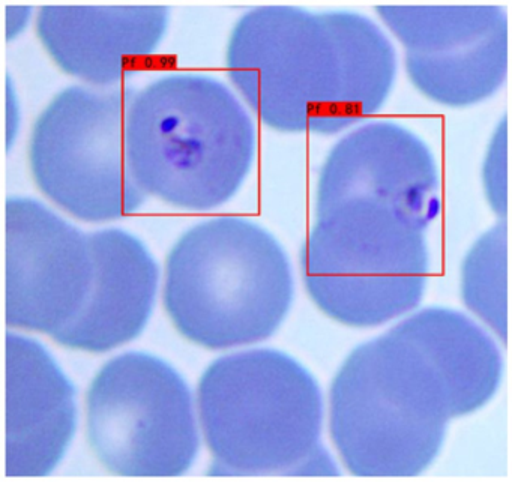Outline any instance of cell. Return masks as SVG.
<instances>
[{"mask_svg":"<svg viewBox=\"0 0 512 482\" xmlns=\"http://www.w3.org/2000/svg\"><path fill=\"white\" fill-rule=\"evenodd\" d=\"M484 406L451 310L425 308L347 356L329 391V430L353 475L416 476L440 454L449 421Z\"/></svg>","mask_w":512,"mask_h":482,"instance_id":"obj_1","label":"cell"},{"mask_svg":"<svg viewBox=\"0 0 512 482\" xmlns=\"http://www.w3.org/2000/svg\"><path fill=\"white\" fill-rule=\"evenodd\" d=\"M226 67L272 130L335 134L382 109L397 58L388 35L362 14L266 5L236 23Z\"/></svg>","mask_w":512,"mask_h":482,"instance_id":"obj_2","label":"cell"},{"mask_svg":"<svg viewBox=\"0 0 512 482\" xmlns=\"http://www.w3.org/2000/svg\"><path fill=\"white\" fill-rule=\"evenodd\" d=\"M256 149L250 113L215 77L170 73L134 91L128 163L148 197L184 211H212L241 190Z\"/></svg>","mask_w":512,"mask_h":482,"instance_id":"obj_3","label":"cell"},{"mask_svg":"<svg viewBox=\"0 0 512 482\" xmlns=\"http://www.w3.org/2000/svg\"><path fill=\"white\" fill-rule=\"evenodd\" d=\"M293 295L286 251L248 218L202 221L178 239L167 257V314L187 340L205 349L268 340L286 320Z\"/></svg>","mask_w":512,"mask_h":482,"instance_id":"obj_4","label":"cell"},{"mask_svg":"<svg viewBox=\"0 0 512 482\" xmlns=\"http://www.w3.org/2000/svg\"><path fill=\"white\" fill-rule=\"evenodd\" d=\"M199 419L220 469L229 473H334L322 448L323 397L313 374L274 349L212 362L197 389Z\"/></svg>","mask_w":512,"mask_h":482,"instance_id":"obj_5","label":"cell"},{"mask_svg":"<svg viewBox=\"0 0 512 482\" xmlns=\"http://www.w3.org/2000/svg\"><path fill=\"white\" fill-rule=\"evenodd\" d=\"M427 227L379 200H344L317 212L301 251L308 295L350 328H376L409 314L427 289Z\"/></svg>","mask_w":512,"mask_h":482,"instance_id":"obj_6","label":"cell"},{"mask_svg":"<svg viewBox=\"0 0 512 482\" xmlns=\"http://www.w3.org/2000/svg\"><path fill=\"white\" fill-rule=\"evenodd\" d=\"M133 89L70 86L38 116L29 160L35 184L55 205L88 223L121 220L142 208L127 154Z\"/></svg>","mask_w":512,"mask_h":482,"instance_id":"obj_7","label":"cell"},{"mask_svg":"<svg viewBox=\"0 0 512 482\" xmlns=\"http://www.w3.org/2000/svg\"><path fill=\"white\" fill-rule=\"evenodd\" d=\"M86 422L92 451L116 475L179 476L199 454L190 388L151 353H122L98 371L86 397Z\"/></svg>","mask_w":512,"mask_h":482,"instance_id":"obj_8","label":"cell"},{"mask_svg":"<svg viewBox=\"0 0 512 482\" xmlns=\"http://www.w3.org/2000/svg\"><path fill=\"white\" fill-rule=\"evenodd\" d=\"M377 14L406 49L407 76L428 100L472 106L505 83V8L379 7Z\"/></svg>","mask_w":512,"mask_h":482,"instance_id":"obj_9","label":"cell"},{"mask_svg":"<svg viewBox=\"0 0 512 482\" xmlns=\"http://www.w3.org/2000/svg\"><path fill=\"white\" fill-rule=\"evenodd\" d=\"M7 325L56 334L82 311L92 283L89 235L29 197H11L5 208Z\"/></svg>","mask_w":512,"mask_h":482,"instance_id":"obj_10","label":"cell"},{"mask_svg":"<svg viewBox=\"0 0 512 482\" xmlns=\"http://www.w3.org/2000/svg\"><path fill=\"white\" fill-rule=\"evenodd\" d=\"M350 199L389 203L430 224L440 206L439 170L430 148L395 122L356 128L326 157L316 212Z\"/></svg>","mask_w":512,"mask_h":482,"instance_id":"obj_11","label":"cell"},{"mask_svg":"<svg viewBox=\"0 0 512 482\" xmlns=\"http://www.w3.org/2000/svg\"><path fill=\"white\" fill-rule=\"evenodd\" d=\"M76 389L43 344L20 334L5 341V475L46 476L70 448Z\"/></svg>","mask_w":512,"mask_h":482,"instance_id":"obj_12","label":"cell"},{"mask_svg":"<svg viewBox=\"0 0 512 482\" xmlns=\"http://www.w3.org/2000/svg\"><path fill=\"white\" fill-rule=\"evenodd\" d=\"M169 20V8L161 5H46L38 10L37 34L62 71L89 85L112 86L157 52Z\"/></svg>","mask_w":512,"mask_h":482,"instance_id":"obj_13","label":"cell"},{"mask_svg":"<svg viewBox=\"0 0 512 482\" xmlns=\"http://www.w3.org/2000/svg\"><path fill=\"white\" fill-rule=\"evenodd\" d=\"M94 283L79 316L55 341L79 352L104 353L130 343L148 325L160 271L151 251L122 229L89 233Z\"/></svg>","mask_w":512,"mask_h":482,"instance_id":"obj_14","label":"cell"},{"mask_svg":"<svg viewBox=\"0 0 512 482\" xmlns=\"http://www.w3.org/2000/svg\"><path fill=\"white\" fill-rule=\"evenodd\" d=\"M466 307L503 344L508 338V232L506 221L484 233L467 253L461 269Z\"/></svg>","mask_w":512,"mask_h":482,"instance_id":"obj_15","label":"cell"},{"mask_svg":"<svg viewBox=\"0 0 512 482\" xmlns=\"http://www.w3.org/2000/svg\"><path fill=\"white\" fill-rule=\"evenodd\" d=\"M508 118L503 115L488 145L484 164V185L488 203L500 221H506L508 211Z\"/></svg>","mask_w":512,"mask_h":482,"instance_id":"obj_16","label":"cell"},{"mask_svg":"<svg viewBox=\"0 0 512 482\" xmlns=\"http://www.w3.org/2000/svg\"><path fill=\"white\" fill-rule=\"evenodd\" d=\"M31 19L29 7H7V37L8 40L16 38L20 32L25 31Z\"/></svg>","mask_w":512,"mask_h":482,"instance_id":"obj_17","label":"cell"}]
</instances>
